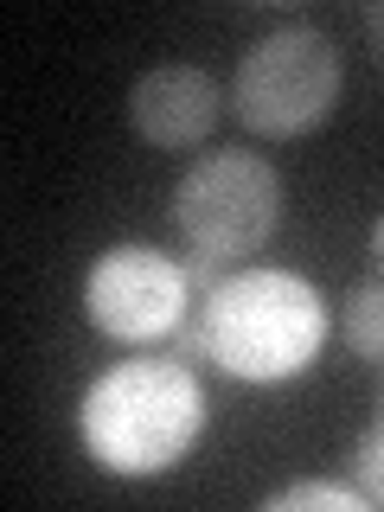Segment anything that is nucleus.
Returning a JSON list of instances; mask_svg holds the SVG:
<instances>
[{
  "mask_svg": "<svg viewBox=\"0 0 384 512\" xmlns=\"http://www.w3.org/2000/svg\"><path fill=\"white\" fill-rule=\"evenodd\" d=\"M77 429L96 468L109 474H160L199 442L205 391L173 359H122L84 391Z\"/></svg>",
  "mask_w": 384,
  "mask_h": 512,
  "instance_id": "obj_1",
  "label": "nucleus"
},
{
  "mask_svg": "<svg viewBox=\"0 0 384 512\" xmlns=\"http://www.w3.org/2000/svg\"><path fill=\"white\" fill-rule=\"evenodd\" d=\"M199 340L205 359H218L231 378L276 384L308 372L327 346V308L314 282L295 269H244L218 282L199 308Z\"/></svg>",
  "mask_w": 384,
  "mask_h": 512,
  "instance_id": "obj_2",
  "label": "nucleus"
},
{
  "mask_svg": "<svg viewBox=\"0 0 384 512\" xmlns=\"http://www.w3.org/2000/svg\"><path fill=\"white\" fill-rule=\"evenodd\" d=\"M231 103L244 116V128H256L269 141H295L308 128H320L340 103V52H333V39L314 26H282L269 39H256L244 64H237Z\"/></svg>",
  "mask_w": 384,
  "mask_h": 512,
  "instance_id": "obj_3",
  "label": "nucleus"
},
{
  "mask_svg": "<svg viewBox=\"0 0 384 512\" xmlns=\"http://www.w3.org/2000/svg\"><path fill=\"white\" fill-rule=\"evenodd\" d=\"M173 218L199 256H256L282 224V180L256 154H205L173 186Z\"/></svg>",
  "mask_w": 384,
  "mask_h": 512,
  "instance_id": "obj_4",
  "label": "nucleus"
},
{
  "mask_svg": "<svg viewBox=\"0 0 384 512\" xmlns=\"http://www.w3.org/2000/svg\"><path fill=\"white\" fill-rule=\"evenodd\" d=\"M84 314L96 333H109L122 346L167 340L186 320V276H180V263H167L148 244H116L96 256V269L84 282Z\"/></svg>",
  "mask_w": 384,
  "mask_h": 512,
  "instance_id": "obj_5",
  "label": "nucleus"
},
{
  "mask_svg": "<svg viewBox=\"0 0 384 512\" xmlns=\"http://www.w3.org/2000/svg\"><path fill=\"white\" fill-rule=\"evenodd\" d=\"M128 122L154 148H199L218 122V84L199 64H154L128 90Z\"/></svg>",
  "mask_w": 384,
  "mask_h": 512,
  "instance_id": "obj_6",
  "label": "nucleus"
},
{
  "mask_svg": "<svg viewBox=\"0 0 384 512\" xmlns=\"http://www.w3.org/2000/svg\"><path fill=\"white\" fill-rule=\"evenodd\" d=\"M372 512L365 493H346V487H327V480H295V487L269 493V512Z\"/></svg>",
  "mask_w": 384,
  "mask_h": 512,
  "instance_id": "obj_7",
  "label": "nucleus"
},
{
  "mask_svg": "<svg viewBox=\"0 0 384 512\" xmlns=\"http://www.w3.org/2000/svg\"><path fill=\"white\" fill-rule=\"evenodd\" d=\"M378 308H384V295H378V282H359L346 295V340L359 359H378L384 352V327H378Z\"/></svg>",
  "mask_w": 384,
  "mask_h": 512,
  "instance_id": "obj_8",
  "label": "nucleus"
},
{
  "mask_svg": "<svg viewBox=\"0 0 384 512\" xmlns=\"http://www.w3.org/2000/svg\"><path fill=\"white\" fill-rule=\"evenodd\" d=\"M384 429H365V442L352 448V474L365 480V506H378L384 500Z\"/></svg>",
  "mask_w": 384,
  "mask_h": 512,
  "instance_id": "obj_9",
  "label": "nucleus"
}]
</instances>
